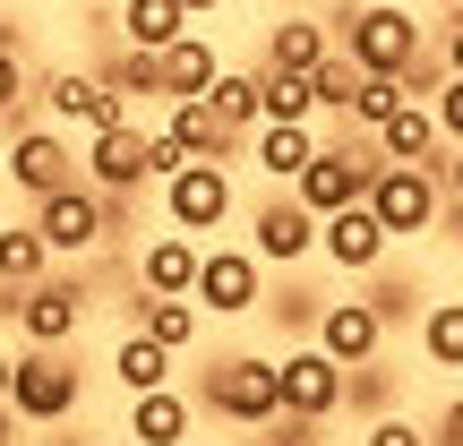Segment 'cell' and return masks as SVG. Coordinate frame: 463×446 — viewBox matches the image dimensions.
<instances>
[{"label":"cell","mask_w":463,"mask_h":446,"mask_svg":"<svg viewBox=\"0 0 463 446\" xmlns=\"http://www.w3.org/2000/svg\"><path fill=\"white\" fill-rule=\"evenodd\" d=\"M335 43H344L361 69H386V78H403V69L430 52V34H420V17L403 9V0H361L352 17H335Z\"/></svg>","instance_id":"6da1fadb"},{"label":"cell","mask_w":463,"mask_h":446,"mask_svg":"<svg viewBox=\"0 0 463 446\" xmlns=\"http://www.w3.org/2000/svg\"><path fill=\"white\" fill-rule=\"evenodd\" d=\"M198 403L215 421H232V430H266V421L283 413V369L258 361V352H232V361H215L198 378Z\"/></svg>","instance_id":"7a4b0ae2"},{"label":"cell","mask_w":463,"mask_h":446,"mask_svg":"<svg viewBox=\"0 0 463 446\" xmlns=\"http://www.w3.org/2000/svg\"><path fill=\"white\" fill-rule=\"evenodd\" d=\"M78 361H69V344H26L17 352V378H9V413L26 421V430H61L69 413H78Z\"/></svg>","instance_id":"3957f363"},{"label":"cell","mask_w":463,"mask_h":446,"mask_svg":"<svg viewBox=\"0 0 463 446\" xmlns=\"http://www.w3.org/2000/svg\"><path fill=\"white\" fill-rule=\"evenodd\" d=\"M17 198H52V189L78 181V147H69L61 120H9V155H0Z\"/></svg>","instance_id":"277c9868"},{"label":"cell","mask_w":463,"mask_h":446,"mask_svg":"<svg viewBox=\"0 0 463 446\" xmlns=\"http://www.w3.org/2000/svg\"><path fill=\"white\" fill-rule=\"evenodd\" d=\"M34 232L52 241V258H95V249L112 241V206H103L95 181H69V189H52V198H34Z\"/></svg>","instance_id":"5b68a950"},{"label":"cell","mask_w":463,"mask_h":446,"mask_svg":"<svg viewBox=\"0 0 463 446\" xmlns=\"http://www.w3.org/2000/svg\"><path fill=\"white\" fill-rule=\"evenodd\" d=\"M275 369H283V413L335 421V413H344V403H352V369L335 361V352L317 344V335H309V344H292V352H283Z\"/></svg>","instance_id":"8992f818"},{"label":"cell","mask_w":463,"mask_h":446,"mask_svg":"<svg viewBox=\"0 0 463 446\" xmlns=\"http://www.w3.org/2000/svg\"><path fill=\"white\" fill-rule=\"evenodd\" d=\"M438 172L430 164H378V181H369V206H378V223L395 232V241H420V232H438Z\"/></svg>","instance_id":"52a82bcc"},{"label":"cell","mask_w":463,"mask_h":446,"mask_svg":"<svg viewBox=\"0 0 463 446\" xmlns=\"http://www.w3.org/2000/svg\"><path fill=\"white\" fill-rule=\"evenodd\" d=\"M86 309H95L86 275H43V283H26V292H17L9 318H17V335H26V344H78Z\"/></svg>","instance_id":"ba28073f"},{"label":"cell","mask_w":463,"mask_h":446,"mask_svg":"<svg viewBox=\"0 0 463 446\" xmlns=\"http://www.w3.org/2000/svg\"><path fill=\"white\" fill-rule=\"evenodd\" d=\"M155 189H164V223L172 232H223L232 206H241V198H232V172L223 164H198V155H189L172 181H155Z\"/></svg>","instance_id":"9c48e42d"},{"label":"cell","mask_w":463,"mask_h":446,"mask_svg":"<svg viewBox=\"0 0 463 446\" xmlns=\"http://www.w3.org/2000/svg\"><path fill=\"white\" fill-rule=\"evenodd\" d=\"M386 249H395V232L378 223V206H369V198H352V206H335V215H317V258L344 266V275H378Z\"/></svg>","instance_id":"30bf717a"},{"label":"cell","mask_w":463,"mask_h":446,"mask_svg":"<svg viewBox=\"0 0 463 446\" xmlns=\"http://www.w3.org/2000/svg\"><path fill=\"white\" fill-rule=\"evenodd\" d=\"M189 300H198L206 318H249L266 300V258H258V249H206V258H198V292H189Z\"/></svg>","instance_id":"8fae6325"},{"label":"cell","mask_w":463,"mask_h":446,"mask_svg":"<svg viewBox=\"0 0 463 446\" xmlns=\"http://www.w3.org/2000/svg\"><path fill=\"white\" fill-rule=\"evenodd\" d=\"M43 112L61 120V129H120V120H129V95H112V86H103V69H52L43 78Z\"/></svg>","instance_id":"7c38bea8"},{"label":"cell","mask_w":463,"mask_h":446,"mask_svg":"<svg viewBox=\"0 0 463 446\" xmlns=\"http://www.w3.org/2000/svg\"><path fill=\"white\" fill-rule=\"evenodd\" d=\"M86 181L103 189V198H129V189H146L155 172H146V129H137V120H120V129H95L86 138Z\"/></svg>","instance_id":"4fadbf2b"},{"label":"cell","mask_w":463,"mask_h":446,"mask_svg":"<svg viewBox=\"0 0 463 446\" xmlns=\"http://www.w3.org/2000/svg\"><path fill=\"white\" fill-rule=\"evenodd\" d=\"M309 335H317L344 369H369V361L386 352V309H378V300H326Z\"/></svg>","instance_id":"5bb4252c"},{"label":"cell","mask_w":463,"mask_h":446,"mask_svg":"<svg viewBox=\"0 0 463 446\" xmlns=\"http://www.w3.org/2000/svg\"><path fill=\"white\" fill-rule=\"evenodd\" d=\"M249 249H258L266 266H300V258L317 249V215L283 189V198H266L258 215H249Z\"/></svg>","instance_id":"9a60e30c"},{"label":"cell","mask_w":463,"mask_h":446,"mask_svg":"<svg viewBox=\"0 0 463 446\" xmlns=\"http://www.w3.org/2000/svg\"><path fill=\"white\" fill-rule=\"evenodd\" d=\"M317 147H326V138H317V120H258V129H249V155H258V172H266V181H283V189L309 172V155H317Z\"/></svg>","instance_id":"2e32d148"},{"label":"cell","mask_w":463,"mask_h":446,"mask_svg":"<svg viewBox=\"0 0 463 446\" xmlns=\"http://www.w3.org/2000/svg\"><path fill=\"white\" fill-rule=\"evenodd\" d=\"M378 155H386V164H447V129H438V103H403V112L395 120H378Z\"/></svg>","instance_id":"e0dca14e"},{"label":"cell","mask_w":463,"mask_h":446,"mask_svg":"<svg viewBox=\"0 0 463 446\" xmlns=\"http://www.w3.org/2000/svg\"><path fill=\"white\" fill-rule=\"evenodd\" d=\"M198 258H206L198 232H155L137 249V292H198Z\"/></svg>","instance_id":"ac0fdd59"},{"label":"cell","mask_w":463,"mask_h":446,"mask_svg":"<svg viewBox=\"0 0 463 446\" xmlns=\"http://www.w3.org/2000/svg\"><path fill=\"white\" fill-rule=\"evenodd\" d=\"M189 421H198V403H189L181 386H146V395H129V438L137 446H189Z\"/></svg>","instance_id":"d6986e66"},{"label":"cell","mask_w":463,"mask_h":446,"mask_svg":"<svg viewBox=\"0 0 463 446\" xmlns=\"http://www.w3.org/2000/svg\"><path fill=\"white\" fill-rule=\"evenodd\" d=\"M129 327H146L164 352H189V344H198V327H206V309L189 292H137L129 300Z\"/></svg>","instance_id":"ffe728a7"},{"label":"cell","mask_w":463,"mask_h":446,"mask_svg":"<svg viewBox=\"0 0 463 446\" xmlns=\"http://www.w3.org/2000/svg\"><path fill=\"white\" fill-rule=\"evenodd\" d=\"M164 129L181 138V147L198 155V164H232V147H241V129H232V120H223V112H215L206 95H181V103H172V120H164Z\"/></svg>","instance_id":"44dd1931"},{"label":"cell","mask_w":463,"mask_h":446,"mask_svg":"<svg viewBox=\"0 0 463 446\" xmlns=\"http://www.w3.org/2000/svg\"><path fill=\"white\" fill-rule=\"evenodd\" d=\"M215 43H206V34L198 26H189L181 34V43H164V52H155V78H164V103H181V95H206V86H215Z\"/></svg>","instance_id":"7402d4cb"},{"label":"cell","mask_w":463,"mask_h":446,"mask_svg":"<svg viewBox=\"0 0 463 446\" xmlns=\"http://www.w3.org/2000/svg\"><path fill=\"white\" fill-rule=\"evenodd\" d=\"M198 26V17L181 9V0H120V43H137V52H164V43H181V34Z\"/></svg>","instance_id":"603a6c76"},{"label":"cell","mask_w":463,"mask_h":446,"mask_svg":"<svg viewBox=\"0 0 463 446\" xmlns=\"http://www.w3.org/2000/svg\"><path fill=\"white\" fill-rule=\"evenodd\" d=\"M335 52V17H275V26H266V61H283V69H317Z\"/></svg>","instance_id":"cb8c5ba5"},{"label":"cell","mask_w":463,"mask_h":446,"mask_svg":"<svg viewBox=\"0 0 463 446\" xmlns=\"http://www.w3.org/2000/svg\"><path fill=\"white\" fill-rule=\"evenodd\" d=\"M258 120H317V86H309V69L258 61Z\"/></svg>","instance_id":"d4e9b609"},{"label":"cell","mask_w":463,"mask_h":446,"mask_svg":"<svg viewBox=\"0 0 463 446\" xmlns=\"http://www.w3.org/2000/svg\"><path fill=\"white\" fill-rule=\"evenodd\" d=\"M52 275V241L26 223H0V292H26V283H43Z\"/></svg>","instance_id":"484cf974"},{"label":"cell","mask_w":463,"mask_h":446,"mask_svg":"<svg viewBox=\"0 0 463 446\" xmlns=\"http://www.w3.org/2000/svg\"><path fill=\"white\" fill-rule=\"evenodd\" d=\"M172 361H181V352H164L146 327H129V335L112 344V378L129 386V395H146V386H172Z\"/></svg>","instance_id":"4316f807"},{"label":"cell","mask_w":463,"mask_h":446,"mask_svg":"<svg viewBox=\"0 0 463 446\" xmlns=\"http://www.w3.org/2000/svg\"><path fill=\"white\" fill-rule=\"evenodd\" d=\"M420 361L463 369V300H430V309H420Z\"/></svg>","instance_id":"83f0119b"},{"label":"cell","mask_w":463,"mask_h":446,"mask_svg":"<svg viewBox=\"0 0 463 446\" xmlns=\"http://www.w3.org/2000/svg\"><path fill=\"white\" fill-rule=\"evenodd\" d=\"M403 103H412V86H403V78H386V69H361V95H352V129H369V138H378V120H395Z\"/></svg>","instance_id":"f1b7e54d"},{"label":"cell","mask_w":463,"mask_h":446,"mask_svg":"<svg viewBox=\"0 0 463 446\" xmlns=\"http://www.w3.org/2000/svg\"><path fill=\"white\" fill-rule=\"evenodd\" d=\"M103 86H112V95H164L155 52H137V43H120V34H112V52H103Z\"/></svg>","instance_id":"f546056e"},{"label":"cell","mask_w":463,"mask_h":446,"mask_svg":"<svg viewBox=\"0 0 463 446\" xmlns=\"http://www.w3.org/2000/svg\"><path fill=\"white\" fill-rule=\"evenodd\" d=\"M206 103L232 120V129H258V69H215V86H206Z\"/></svg>","instance_id":"4dcf8cb0"},{"label":"cell","mask_w":463,"mask_h":446,"mask_svg":"<svg viewBox=\"0 0 463 446\" xmlns=\"http://www.w3.org/2000/svg\"><path fill=\"white\" fill-rule=\"evenodd\" d=\"M309 86H317V112H352V95H361V61H352V52L335 43L326 61L309 69Z\"/></svg>","instance_id":"1f68e13d"},{"label":"cell","mask_w":463,"mask_h":446,"mask_svg":"<svg viewBox=\"0 0 463 446\" xmlns=\"http://www.w3.org/2000/svg\"><path fill=\"white\" fill-rule=\"evenodd\" d=\"M26 95H34V78H26V61H17V52L0 43V129H9V120H17V103H26Z\"/></svg>","instance_id":"d6a6232c"},{"label":"cell","mask_w":463,"mask_h":446,"mask_svg":"<svg viewBox=\"0 0 463 446\" xmlns=\"http://www.w3.org/2000/svg\"><path fill=\"white\" fill-rule=\"evenodd\" d=\"M181 164H189V147H181V138H172V129H146V172H155V181H172Z\"/></svg>","instance_id":"836d02e7"},{"label":"cell","mask_w":463,"mask_h":446,"mask_svg":"<svg viewBox=\"0 0 463 446\" xmlns=\"http://www.w3.org/2000/svg\"><path fill=\"white\" fill-rule=\"evenodd\" d=\"M438 129H447V147H463V78H455V69H447V86H438Z\"/></svg>","instance_id":"e575fe53"},{"label":"cell","mask_w":463,"mask_h":446,"mask_svg":"<svg viewBox=\"0 0 463 446\" xmlns=\"http://www.w3.org/2000/svg\"><path fill=\"white\" fill-rule=\"evenodd\" d=\"M266 309H275V327H317V292H283Z\"/></svg>","instance_id":"d590c367"},{"label":"cell","mask_w":463,"mask_h":446,"mask_svg":"<svg viewBox=\"0 0 463 446\" xmlns=\"http://www.w3.org/2000/svg\"><path fill=\"white\" fill-rule=\"evenodd\" d=\"M361 446H430V438H420L412 421H395V413H386V421H369V438H361Z\"/></svg>","instance_id":"8d00e7d4"},{"label":"cell","mask_w":463,"mask_h":446,"mask_svg":"<svg viewBox=\"0 0 463 446\" xmlns=\"http://www.w3.org/2000/svg\"><path fill=\"white\" fill-rule=\"evenodd\" d=\"M438 61L463 78V9H447V26H438Z\"/></svg>","instance_id":"74e56055"},{"label":"cell","mask_w":463,"mask_h":446,"mask_svg":"<svg viewBox=\"0 0 463 446\" xmlns=\"http://www.w3.org/2000/svg\"><path fill=\"white\" fill-rule=\"evenodd\" d=\"M430 446H463V395H455V403H447V413H438V421H430Z\"/></svg>","instance_id":"f35d334b"},{"label":"cell","mask_w":463,"mask_h":446,"mask_svg":"<svg viewBox=\"0 0 463 446\" xmlns=\"http://www.w3.org/2000/svg\"><path fill=\"white\" fill-rule=\"evenodd\" d=\"M438 181H447V189H455V198H463V147L447 155V164H438Z\"/></svg>","instance_id":"ab89813d"},{"label":"cell","mask_w":463,"mask_h":446,"mask_svg":"<svg viewBox=\"0 0 463 446\" xmlns=\"http://www.w3.org/2000/svg\"><path fill=\"white\" fill-rule=\"evenodd\" d=\"M17 430H26V421H17L9 403H0V446H17Z\"/></svg>","instance_id":"60d3db41"},{"label":"cell","mask_w":463,"mask_h":446,"mask_svg":"<svg viewBox=\"0 0 463 446\" xmlns=\"http://www.w3.org/2000/svg\"><path fill=\"white\" fill-rule=\"evenodd\" d=\"M9 378H17V352H0V403H9Z\"/></svg>","instance_id":"b9f144b4"},{"label":"cell","mask_w":463,"mask_h":446,"mask_svg":"<svg viewBox=\"0 0 463 446\" xmlns=\"http://www.w3.org/2000/svg\"><path fill=\"white\" fill-rule=\"evenodd\" d=\"M181 9H189V17H206V9H223V0H181Z\"/></svg>","instance_id":"7bdbcfd3"},{"label":"cell","mask_w":463,"mask_h":446,"mask_svg":"<svg viewBox=\"0 0 463 446\" xmlns=\"http://www.w3.org/2000/svg\"><path fill=\"white\" fill-rule=\"evenodd\" d=\"M430 9H438V17H447V9H463V0H430Z\"/></svg>","instance_id":"ee69618b"},{"label":"cell","mask_w":463,"mask_h":446,"mask_svg":"<svg viewBox=\"0 0 463 446\" xmlns=\"http://www.w3.org/2000/svg\"><path fill=\"white\" fill-rule=\"evenodd\" d=\"M61 446H86V438H61Z\"/></svg>","instance_id":"f6af8a7d"}]
</instances>
